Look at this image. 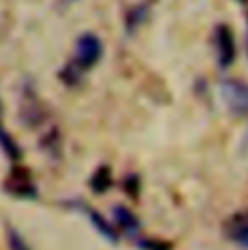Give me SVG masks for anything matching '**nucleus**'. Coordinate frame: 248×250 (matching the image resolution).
I'll return each instance as SVG.
<instances>
[{
  "instance_id": "nucleus-3",
  "label": "nucleus",
  "mask_w": 248,
  "mask_h": 250,
  "mask_svg": "<svg viewBox=\"0 0 248 250\" xmlns=\"http://www.w3.org/2000/svg\"><path fill=\"white\" fill-rule=\"evenodd\" d=\"M213 45H215V53H217V62L221 68H229L237 59V43H235V35L231 31L229 25L219 23L213 31Z\"/></svg>"
},
{
  "instance_id": "nucleus-2",
  "label": "nucleus",
  "mask_w": 248,
  "mask_h": 250,
  "mask_svg": "<svg viewBox=\"0 0 248 250\" xmlns=\"http://www.w3.org/2000/svg\"><path fill=\"white\" fill-rule=\"evenodd\" d=\"M101 53H103V45H101L99 37L93 35V33H85L76 43V57H74L72 64L78 70L85 72V70H89L91 66H95L99 62Z\"/></svg>"
},
{
  "instance_id": "nucleus-1",
  "label": "nucleus",
  "mask_w": 248,
  "mask_h": 250,
  "mask_svg": "<svg viewBox=\"0 0 248 250\" xmlns=\"http://www.w3.org/2000/svg\"><path fill=\"white\" fill-rule=\"evenodd\" d=\"M221 95L225 105L229 107V111L243 119L248 121V83L241 80H225L221 83Z\"/></svg>"
},
{
  "instance_id": "nucleus-7",
  "label": "nucleus",
  "mask_w": 248,
  "mask_h": 250,
  "mask_svg": "<svg viewBox=\"0 0 248 250\" xmlns=\"http://www.w3.org/2000/svg\"><path fill=\"white\" fill-rule=\"evenodd\" d=\"M115 219H117V223L123 227L126 233H134L140 227V221L136 219V215L130 209H126V208H117L115 209Z\"/></svg>"
},
{
  "instance_id": "nucleus-5",
  "label": "nucleus",
  "mask_w": 248,
  "mask_h": 250,
  "mask_svg": "<svg viewBox=\"0 0 248 250\" xmlns=\"http://www.w3.org/2000/svg\"><path fill=\"white\" fill-rule=\"evenodd\" d=\"M223 231L229 241H233L235 245H239L243 249H248V209L233 213L225 221Z\"/></svg>"
},
{
  "instance_id": "nucleus-10",
  "label": "nucleus",
  "mask_w": 248,
  "mask_h": 250,
  "mask_svg": "<svg viewBox=\"0 0 248 250\" xmlns=\"http://www.w3.org/2000/svg\"><path fill=\"white\" fill-rule=\"evenodd\" d=\"M6 235H8V247H10V250H31L29 245H27V241L16 229L8 227L6 229Z\"/></svg>"
},
{
  "instance_id": "nucleus-4",
  "label": "nucleus",
  "mask_w": 248,
  "mask_h": 250,
  "mask_svg": "<svg viewBox=\"0 0 248 250\" xmlns=\"http://www.w3.org/2000/svg\"><path fill=\"white\" fill-rule=\"evenodd\" d=\"M4 188L8 194L23 200H33L37 198V187L31 179V175L25 169H16L4 183Z\"/></svg>"
},
{
  "instance_id": "nucleus-12",
  "label": "nucleus",
  "mask_w": 248,
  "mask_h": 250,
  "mask_svg": "<svg viewBox=\"0 0 248 250\" xmlns=\"http://www.w3.org/2000/svg\"><path fill=\"white\" fill-rule=\"evenodd\" d=\"M247 55H248V35H247Z\"/></svg>"
},
{
  "instance_id": "nucleus-13",
  "label": "nucleus",
  "mask_w": 248,
  "mask_h": 250,
  "mask_svg": "<svg viewBox=\"0 0 248 250\" xmlns=\"http://www.w3.org/2000/svg\"><path fill=\"white\" fill-rule=\"evenodd\" d=\"M239 2H248V0H239Z\"/></svg>"
},
{
  "instance_id": "nucleus-6",
  "label": "nucleus",
  "mask_w": 248,
  "mask_h": 250,
  "mask_svg": "<svg viewBox=\"0 0 248 250\" xmlns=\"http://www.w3.org/2000/svg\"><path fill=\"white\" fill-rule=\"evenodd\" d=\"M0 147H2V151L6 153V157H8L10 161H20V159H21V149H20V146H18L16 140L4 130L2 125H0Z\"/></svg>"
},
{
  "instance_id": "nucleus-9",
  "label": "nucleus",
  "mask_w": 248,
  "mask_h": 250,
  "mask_svg": "<svg viewBox=\"0 0 248 250\" xmlns=\"http://www.w3.org/2000/svg\"><path fill=\"white\" fill-rule=\"evenodd\" d=\"M91 187L95 188L97 192H105L107 188L111 187V171H109L107 167H101V169L93 175V179H91Z\"/></svg>"
},
{
  "instance_id": "nucleus-11",
  "label": "nucleus",
  "mask_w": 248,
  "mask_h": 250,
  "mask_svg": "<svg viewBox=\"0 0 248 250\" xmlns=\"http://www.w3.org/2000/svg\"><path fill=\"white\" fill-rule=\"evenodd\" d=\"M144 247L147 250H169V247L163 243H144Z\"/></svg>"
},
{
  "instance_id": "nucleus-8",
  "label": "nucleus",
  "mask_w": 248,
  "mask_h": 250,
  "mask_svg": "<svg viewBox=\"0 0 248 250\" xmlns=\"http://www.w3.org/2000/svg\"><path fill=\"white\" fill-rule=\"evenodd\" d=\"M89 215H91V223H93V225H95L107 239H111V241H117V239H119V237H117V231H115V229L109 225V221H105L97 211H91Z\"/></svg>"
},
{
  "instance_id": "nucleus-14",
  "label": "nucleus",
  "mask_w": 248,
  "mask_h": 250,
  "mask_svg": "<svg viewBox=\"0 0 248 250\" xmlns=\"http://www.w3.org/2000/svg\"><path fill=\"white\" fill-rule=\"evenodd\" d=\"M0 111H2V103H0Z\"/></svg>"
}]
</instances>
